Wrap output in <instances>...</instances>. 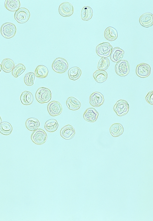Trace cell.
<instances>
[{
  "mask_svg": "<svg viewBox=\"0 0 153 221\" xmlns=\"http://www.w3.org/2000/svg\"><path fill=\"white\" fill-rule=\"evenodd\" d=\"M35 97L37 101L40 103H47L51 98V93L49 89L41 87L37 91Z\"/></svg>",
  "mask_w": 153,
  "mask_h": 221,
  "instance_id": "obj_1",
  "label": "cell"
},
{
  "mask_svg": "<svg viewBox=\"0 0 153 221\" xmlns=\"http://www.w3.org/2000/svg\"><path fill=\"white\" fill-rule=\"evenodd\" d=\"M16 27L15 25L10 22L4 24L1 28L2 35L6 38H10L13 37L16 34Z\"/></svg>",
  "mask_w": 153,
  "mask_h": 221,
  "instance_id": "obj_2",
  "label": "cell"
},
{
  "mask_svg": "<svg viewBox=\"0 0 153 221\" xmlns=\"http://www.w3.org/2000/svg\"><path fill=\"white\" fill-rule=\"evenodd\" d=\"M52 67L56 72L59 73H62L68 69V64L67 61L65 59L58 58H56L53 62Z\"/></svg>",
  "mask_w": 153,
  "mask_h": 221,
  "instance_id": "obj_3",
  "label": "cell"
},
{
  "mask_svg": "<svg viewBox=\"0 0 153 221\" xmlns=\"http://www.w3.org/2000/svg\"><path fill=\"white\" fill-rule=\"evenodd\" d=\"M129 105L128 102L124 100L118 101L114 105V110L117 114L122 116L126 114L129 111Z\"/></svg>",
  "mask_w": 153,
  "mask_h": 221,
  "instance_id": "obj_4",
  "label": "cell"
},
{
  "mask_svg": "<svg viewBox=\"0 0 153 221\" xmlns=\"http://www.w3.org/2000/svg\"><path fill=\"white\" fill-rule=\"evenodd\" d=\"M30 16V12L28 9L24 7H21L15 12L14 17L18 23H23L28 20Z\"/></svg>",
  "mask_w": 153,
  "mask_h": 221,
  "instance_id": "obj_5",
  "label": "cell"
},
{
  "mask_svg": "<svg viewBox=\"0 0 153 221\" xmlns=\"http://www.w3.org/2000/svg\"><path fill=\"white\" fill-rule=\"evenodd\" d=\"M47 138L46 132L41 129H37L35 130L31 135V139L33 142L38 145L44 143Z\"/></svg>",
  "mask_w": 153,
  "mask_h": 221,
  "instance_id": "obj_6",
  "label": "cell"
},
{
  "mask_svg": "<svg viewBox=\"0 0 153 221\" xmlns=\"http://www.w3.org/2000/svg\"><path fill=\"white\" fill-rule=\"evenodd\" d=\"M112 47L108 43H103L98 45L96 48V52L100 56L107 57L109 56L112 52Z\"/></svg>",
  "mask_w": 153,
  "mask_h": 221,
  "instance_id": "obj_7",
  "label": "cell"
},
{
  "mask_svg": "<svg viewBox=\"0 0 153 221\" xmlns=\"http://www.w3.org/2000/svg\"><path fill=\"white\" fill-rule=\"evenodd\" d=\"M117 74L121 76L127 75L130 70V66L128 62L126 60H122L116 64L115 67Z\"/></svg>",
  "mask_w": 153,
  "mask_h": 221,
  "instance_id": "obj_8",
  "label": "cell"
},
{
  "mask_svg": "<svg viewBox=\"0 0 153 221\" xmlns=\"http://www.w3.org/2000/svg\"><path fill=\"white\" fill-rule=\"evenodd\" d=\"M74 11V8L71 3L65 2L62 3L59 7L60 14L63 17H69L72 15Z\"/></svg>",
  "mask_w": 153,
  "mask_h": 221,
  "instance_id": "obj_9",
  "label": "cell"
},
{
  "mask_svg": "<svg viewBox=\"0 0 153 221\" xmlns=\"http://www.w3.org/2000/svg\"><path fill=\"white\" fill-rule=\"evenodd\" d=\"M47 109L49 114L53 116L60 114L62 111V107L61 104L56 101H53L48 105Z\"/></svg>",
  "mask_w": 153,
  "mask_h": 221,
  "instance_id": "obj_10",
  "label": "cell"
},
{
  "mask_svg": "<svg viewBox=\"0 0 153 221\" xmlns=\"http://www.w3.org/2000/svg\"><path fill=\"white\" fill-rule=\"evenodd\" d=\"M137 74L141 78H145L149 75L151 72L150 66L146 63H141L139 64L136 69Z\"/></svg>",
  "mask_w": 153,
  "mask_h": 221,
  "instance_id": "obj_11",
  "label": "cell"
},
{
  "mask_svg": "<svg viewBox=\"0 0 153 221\" xmlns=\"http://www.w3.org/2000/svg\"><path fill=\"white\" fill-rule=\"evenodd\" d=\"M90 104L94 107H99L104 102L103 95L99 92H96L92 93L90 97Z\"/></svg>",
  "mask_w": 153,
  "mask_h": 221,
  "instance_id": "obj_12",
  "label": "cell"
},
{
  "mask_svg": "<svg viewBox=\"0 0 153 221\" xmlns=\"http://www.w3.org/2000/svg\"><path fill=\"white\" fill-rule=\"evenodd\" d=\"M75 133L74 128L68 124L63 127L60 131V135L64 139L69 140L73 138Z\"/></svg>",
  "mask_w": 153,
  "mask_h": 221,
  "instance_id": "obj_13",
  "label": "cell"
},
{
  "mask_svg": "<svg viewBox=\"0 0 153 221\" xmlns=\"http://www.w3.org/2000/svg\"><path fill=\"white\" fill-rule=\"evenodd\" d=\"M99 114V113L95 109L88 108L84 112L83 116L87 121L93 122L97 120Z\"/></svg>",
  "mask_w": 153,
  "mask_h": 221,
  "instance_id": "obj_14",
  "label": "cell"
},
{
  "mask_svg": "<svg viewBox=\"0 0 153 221\" xmlns=\"http://www.w3.org/2000/svg\"><path fill=\"white\" fill-rule=\"evenodd\" d=\"M139 21L143 26L146 27H150L153 25V14L149 13H145L141 16Z\"/></svg>",
  "mask_w": 153,
  "mask_h": 221,
  "instance_id": "obj_15",
  "label": "cell"
},
{
  "mask_svg": "<svg viewBox=\"0 0 153 221\" xmlns=\"http://www.w3.org/2000/svg\"><path fill=\"white\" fill-rule=\"evenodd\" d=\"M124 52L119 47L115 48L110 54V58L114 62L120 61L123 58Z\"/></svg>",
  "mask_w": 153,
  "mask_h": 221,
  "instance_id": "obj_16",
  "label": "cell"
},
{
  "mask_svg": "<svg viewBox=\"0 0 153 221\" xmlns=\"http://www.w3.org/2000/svg\"><path fill=\"white\" fill-rule=\"evenodd\" d=\"M110 131L112 136L116 137L122 134L124 131V128L120 124L115 123L111 125L110 128Z\"/></svg>",
  "mask_w": 153,
  "mask_h": 221,
  "instance_id": "obj_17",
  "label": "cell"
},
{
  "mask_svg": "<svg viewBox=\"0 0 153 221\" xmlns=\"http://www.w3.org/2000/svg\"><path fill=\"white\" fill-rule=\"evenodd\" d=\"M104 36L108 40L113 41L117 38L118 33L115 28L112 27H109L106 29L104 32Z\"/></svg>",
  "mask_w": 153,
  "mask_h": 221,
  "instance_id": "obj_18",
  "label": "cell"
},
{
  "mask_svg": "<svg viewBox=\"0 0 153 221\" xmlns=\"http://www.w3.org/2000/svg\"><path fill=\"white\" fill-rule=\"evenodd\" d=\"M66 103L68 107L73 110H78L81 106L80 102L73 97H70L68 98Z\"/></svg>",
  "mask_w": 153,
  "mask_h": 221,
  "instance_id": "obj_19",
  "label": "cell"
},
{
  "mask_svg": "<svg viewBox=\"0 0 153 221\" xmlns=\"http://www.w3.org/2000/svg\"><path fill=\"white\" fill-rule=\"evenodd\" d=\"M5 6L8 10L14 11L19 9L20 3L19 0H6L5 2Z\"/></svg>",
  "mask_w": 153,
  "mask_h": 221,
  "instance_id": "obj_20",
  "label": "cell"
},
{
  "mask_svg": "<svg viewBox=\"0 0 153 221\" xmlns=\"http://www.w3.org/2000/svg\"><path fill=\"white\" fill-rule=\"evenodd\" d=\"M20 100L23 104L25 105H29L33 102V96L30 92L25 91L21 93Z\"/></svg>",
  "mask_w": 153,
  "mask_h": 221,
  "instance_id": "obj_21",
  "label": "cell"
},
{
  "mask_svg": "<svg viewBox=\"0 0 153 221\" xmlns=\"http://www.w3.org/2000/svg\"><path fill=\"white\" fill-rule=\"evenodd\" d=\"M40 125L39 121L34 118H30L26 121V126L27 128L31 131H34L37 129Z\"/></svg>",
  "mask_w": 153,
  "mask_h": 221,
  "instance_id": "obj_22",
  "label": "cell"
},
{
  "mask_svg": "<svg viewBox=\"0 0 153 221\" xmlns=\"http://www.w3.org/2000/svg\"><path fill=\"white\" fill-rule=\"evenodd\" d=\"M2 69L6 72H9L13 69L14 66L13 61L9 58H6L3 60L2 63Z\"/></svg>",
  "mask_w": 153,
  "mask_h": 221,
  "instance_id": "obj_23",
  "label": "cell"
},
{
  "mask_svg": "<svg viewBox=\"0 0 153 221\" xmlns=\"http://www.w3.org/2000/svg\"><path fill=\"white\" fill-rule=\"evenodd\" d=\"M93 76L96 81L99 83H102L106 80L108 74L104 70H97L94 73Z\"/></svg>",
  "mask_w": 153,
  "mask_h": 221,
  "instance_id": "obj_24",
  "label": "cell"
},
{
  "mask_svg": "<svg viewBox=\"0 0 153 221\" xmlns=\"http://www.w3.org/2000/svg\"><path fill=\"white\" fill-rule=\"evenodd\" d=\"M93 15V10L89 6L84 7L81 12V17L82 20L88 21L90 19Z\"/></svg>",
  "mask_w": 153,
  "mask_h": 221,
  "instance_id": "obj_25",
  "label": "cell"
},
{
  "mask_svg": "<svg viewBox=\"0 0 153 221\" xmlns=\"http://www.w3.org/2000/svg\"><path fill=\"white\" fill-rule=\"evenodd\" d=\"M48 70L45 66L40 65L37 66L35 70V76L38 78H43L46 77L48 74Z\"/></svg>",
  "mask_w": 153,
  "mask_h": 221,
  "instance_id": "obj_26",
  "label": "cell"
},
{
  "mask_svg": "<svg viewBox=\"0 0 153 221\" xmlns=\"http://www.w3.org/2000/svg\"><path fill=\"white\" fill-rule=\"evenodd\" d=\"M58 127V124L57 121L54 119L47 120L45 124V128L48 131L53 132L57 130Z\"/></svg>",
  "mask_w": 153,
  "mask_h": 221,
  "instance_id": "obj_27",
  "label": "cell"
},
{
  "mask_svg": "<svg viewBox=\"0 0 153 221\" xmlns=\"http://www.w3.org/2000/svg\"><path fill=\"white\" fill-rule=\"evenodd\" d=\"M69 77L71 79L76 80L78 79L81 74V70L77 67L71 68L68 72Z\"/></svg>",
  "mask_w": 153,
  "mask_h": 221,
  "instance_id": "obj_28",
  "label": "cell"
},
{
  "mask_svg": "<svg viewBox=\"0 0 153 221\" xmlns=\"http://www.w3.org/2000/svg\"><path fill=\"white\" fill-rule=\"evenodd\" d=\"M12 130V127L9 123L3 122L0 124V132L2 134L5 135H9Z\"/></svg>",
  "mask_w": 153,
  "mask_h": 221,
  "instance_id": "obj_29",
  "label": "cell"
},
{
  "mask_svg": "<svg viewBox=\"0 0 153 221\" xmlns=\"http://www.w3.org/2000/svg\"><path fill=\"white\" fill-rule=\"evenodd\" d=\"M26 68L22 63H19L13 68L12 71V74L15 77L17 78L25 70Z\"/></svg>",
  "mask_w": 153,
  "mask_h": 221,
  "instance_id": "obj_30",
  "label": "cell"
},
{
  "mask_svg": "<svg viewBox=\"0 0 153 221\" xmlns=\"http://www.w3.org/2000/svg\"><path fill=\"white\" fill-rule=\"evenodd\" d=\"M110 64V61L108 59L102 57L99 61L98 68L99 70H104L108 67Z\"/></svg>",
  "mask_w": 153,
  "mask_h": 221,
  "instance_id": "obj_31",
  "label": "cell"
},
{
  "mask_svg": "<svg viewBox=\"0 0 153 221\" xmlns=\"http://www.w3.org/2000/svg\"><path fill=\"white\" fill-rule=\"evenodd\" d=\"M35 79V75L34 73L30 72L27 73L24 78L25 84L28 86L33 85Z\"/></svg>",
  "mask_w": 153,
  "mask_h": 221,
  "instance_id": "obj_32",
  "label": "cell"
},
{
  "mask_svg": "<svg viewBox=\"0 0 153 221\" xmlns=\"http://www.w3.org/2000/svg\"><path fill=\"white\" fill-rule=\"evenodd\" d=\"M147 101L149 104H153V91H150L148 92L146 97Z\"/></svg>",
  "mask_w": 153,
  "mask_h": 221,
  "instance_id": "obj_33",
  "label": "cell"
},
{
  "mask_svg": "<svg viewBox=\"0 0 153 221\" xmlns=\"http://www.w3.org/2000/svg\"><path fill=\"white\" fill-rule=\"evenodd\" d=\"M2 69V65H1V64L0 63V72L1 71Z\"/></svg>",
  "mask_w": 153,
  "mask_h": 221,
  "instance_id": "obj_34",
  "label": "cell"
},
{
  "mask_svg": "<svg viewBox=\"0 0 153 221\" xmlns=\"http://www.w3.org/2000/svg\"><path fill=\"white\" fill-rule=\"evenodd\" d=\"M1 122H2V119L1 117V116H0V124L1 123Z\"/></svg>",
  "mask_w": 153,
  "mask_h": 221,
  "instance_id": "obj_35",
  "label": "cell"
}]
</instances>
